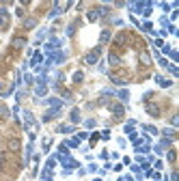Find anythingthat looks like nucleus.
Returning a JSON list of instances; mask_svg holds the SVG:
<instances>
[{"instance_id":"nucleus-1","label":"nucleus","mask_w":179,"mask_h":181,"mask_svg":"<svg viewBox=\"0 0 179 181\" xmlns=\"http://www.w3.org/2000/svg\"><path fill=\"white\" fill-rule=\"evenodd\" d=\"M99 54H101V48H95L93 52H89V54H86L84 63H89V65H95V63H97V58H99Z\"/></svg>"},{"instance_id":"nucleus-2","label":"nucleus","mask_w":179,"mask_h":181,"mask_svg":"<svg viewBox=\"0 0 179 181\" xmlns=\"http://www.w3.org/2000/svg\"><path fill=\"white\" fill-rule=\"evenodd\" d=\"M123 112H125V108H123L121 104H114V106H112V114H114L117 119H119V117H123Z\"/></svg>"},{"instance_id":"nucleus-3","label":"nucleus","mask_w":179,"mask_h":181,"mask_svg":"<svg viewBox=\"0 0 179 181\" xmlns=\"http://www.w3.org/2000/svg\"><path fill=\"white\" fill-rule=\"evenodd\" d=\"M147 110H149V114H151V117H160V108H158V106L147 104Z\"/></svg>"},{"instance_id":"nucleus-4","label":"nucleus","mask_w":179,"mask_h":181,"mask_svg":"<svg viewBox=\"0 0 179 181\" xmlns=\"http://www.w3.org/2000/svg\"><path fill=\"white\" fill-rule=\"evenodd\" d=\"M24 43H26V39H22V37H15V39H13V48L17 50V48H22Z\"/></svg>"},{"instance_id":"nucleus-5","label":"nucleus","mask_w":179,"mask_h":181,"mask_svg":"<svg viewBox=\"0 0 179 181\" xmlns=\"http://www.w3.org/2000/svg\"><path fill=\"white\" fill-rule=\"evenodd\" d=\"M9 149H11V151H19V140H15V138L9 140Z\"/></svg>"},{"instance_id":"nucleus-6","label":"nucleus","mask_w":179,"mask_h":181,"mask_svg":"<svg viewBox=\"0 0 179 181\" xmlns=\"http://www.w3.org/2000/svg\"><path fill=\"white\" fill-rule=\"evenodd\" d=\"M108 60H110V65H121V58H119L117 54H110V56H108Z\"/></svg>"},{"instance_id":"nucleus-7","label":"nucleus","mask_w":179,"mask_h":181,"mask_svg":"<svg viewBox=\"0 0 179 181\" xmlns=\"http://www.w3.org/2000/svg\"><path fill=\"white\" fill-rule=\"evenodd\" d=\"M140 60H142V65H149V63H151V60H149V54H147V52H142V54H140Z\"/></svg>"},{"instance_id":"nucleus-8","label":"nucleus","mask_w":179,"mask_h":181,"mask_svg":"<svg viewBox=\"0 0 179 181\" xmlns=\"http://www.w3.org/2000/svg\"><path fill=\"white\" fill-rule=\"evenodd\" d=\"M24 24H26V28H35V24H37V22L30 17V19H26V22H24Z\"/></svg>"},{"instance_id":"nucleus-9","label":"nucleus","mask_w":179,"mask_h":181,"mask_svg":"<svg viewBox=\"0 0 179 181\" xmlns=\"http://www.w3.org/2000/svg\"><path fill=\"white\" fill-rule=\"evenodd\" d=\"M99 17V11H89V19L93 22V19H97Z\"/></svg>"},{"instance_id":"nucleus-10","label":"nucleus","mask_w":179,"mask_h":181,"mask_svg":"<svg viewBox=\"0 0 179 181\" xmlns=\"http://www.w3.org/2000/svg\"><path fill=\"white\" fill-rule=\"evenodd\" d=\"M73 82H82V73H80V71L73 73Z\"/></svg>"},{"instance_id":"nucleus-11","label":"nucleus","mask_w":179,"mask_h":181,"mask_svg":"<svg viewBox=\"0 0 179 181\" xmlns=\"http://www.w3.org/2000/svg\"><path fill=\"white\" fill-rule=\"evenodd\" d=\"M7 162V153H0V166H2Z\"/></svg>"},{"instance_id":"nucleus-12","label":"nucleus","mask_w":179,"mask_h":181,"mask_svg":"<svg viewBox=\"0 0 179 181\" xmlns=\"http://www.w3.org/2000/svg\"><path fill=\"white\" fill-rule=\"evenodd\" d=\"M108 37H110V32L106 30V32H101V41H108Z\"/></svg>"}]
</instances>
